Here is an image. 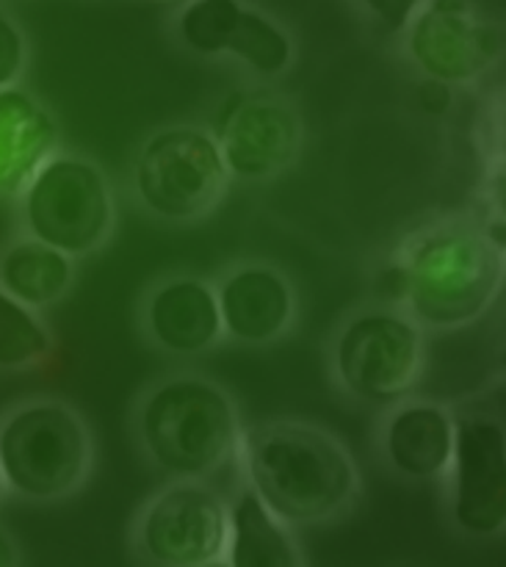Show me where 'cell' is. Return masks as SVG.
Segmentation results:
<instances>
[{"instance_id":"cell-1","label":"cell","mask_w":506,"mask_h":567,"mask_svg":"<svg viewBox=\"0 0 506 567\" xmlns=\"http://www.w3.org/2000/svg\"><path fill=\"white\" fill-rule=\"evenodd\" d=\"M252 491L288 524H319L352 502L358 471L347 449L304 424H266L244 437Z\"/></svg>"},{"instance_id":"cell-2","label":"cell","mask_w":506,"mask_h":567,"mask_svg":"<svg viewBox=\"0 0 506 567\" xmlns=\"http://www.w3.org/2000/svg\"><path fill=\"white\" fill-rule=\"evenodd\" d=\"M391 280L415 319L430 327H463L479 319L502 286L496 247L463 225H441L407 244Z\"/></svg>"},{"instance_id":"cell-3","label":"cell","mask_w":506,"mask_h":567,"mask_svg":"<svg viewBox=\"0 0 506 567\" xmlns=\"http://www.w3.org/2000/svg\"><path fill=\"white\" fill-rule=\"evenodd\" d=\"M138 430L161 468L197 480L230 457L238 443V415L219 385L199 377H177L144 399Z\"/></svg>"},{"instance_id":"cell-4","label":"cell","mask_w":506,"mask_h":567,"mask_svg":"<svg viewBox=\"0 0 506 567\" xmlns=\"http://www.w3.org/2000/svg\"><path fill=\"white\" fill-rule=\"evenodd\" d=\"M20 194L28 236L70 258L94 252L111 236L114 197L92 161L53 153Z\"/></svg>"},{"instance_id":"cell-5","label":"cell","mask_w":506,"mask_h":567,"mask_svg":"<svg viewBox=\"0 0 506 567\" xmlns=\"http://www.w3.org/2000/svg\"><path fill=\"white\" fill-rule=\"evenodd\" d=\"M144 208L161 219L192 221L210 214L230 186L214 133L177 125L149 136L133 169Z\"/></svg>"},{"instance_id":"cell-6","label":"cell","mask_w":506,"mask_h":567,"mask_svg":"<svg viewBox=\"0 0 506 567\" xmlns=\"http://www.w3.org/2000/svg\"><path fill=\"white\" fill-rule=\"evenodd\" d=\"M89 435L64 404H33L0 430V474L20 496L59 498L81 485Z\"/></svg>"},{"instance_id":"cell-7","label":"cell","mask_w":506,"mask_h":567,"mask_svg":"<svg viewBox=\"0 0 506 567\" xmlns=\"http://www.w3.org/2000/svg\"><path fill=\"white\" fill-rule=\"evenodd\" d=\"M421 358V330L391 310L349 321L335 347V369L343 385L358 399L376 404L396 402L419 382Z\"/></svg>"},{"instance_id":"cell-8","label":"cell","mask_w":506,"mask_h":567,"mask_svg":"<svg viewBox=\"0 0 506 567\" xmlns=\"http://www.w3.org/2000/svg\"><path fill=\"white\" fill-rule=\"evenodd\" d=\"M502 31L468 0H426L407 25V53L430 81L465 83L502 55Z\"/></svg>"},{"instance_id":"cell-9","label":"cell","mask_w":506,"mask_h":567,"mask_svg":"<svg viewBox=\"0 0 506 567\" xmlns=\"http://www.w3.org/2000/svg\"><path fill=\"white\" fill-rule=\"evenodd\" d=\"M214 136L230 177L269 181L299 158L304 127L286 100L244 94L221 111Z\"/></svg>"},{"instance_id":"cell-10","label":"cell","mask_w":506,"mask_h":567,"mask_svg":"<svg viewBox=\"0 0 506 567\" xmlns=\"http://www.w3.org/2000/svg\"><path fill=\"white\" fill-rule=\"evenodd\" d=\"M177 33L194 53L233 55L266 78L282 75L293 59L288 33L241 0H188L177 17Z\"/></svg>"},{"instance_id":"cell-11","label":"cell","mask_w":506,"mask_h":567,"mask_svg":"<svg viewBox=\"0 0 506 567\" xmlns=\"http://www.w3.org/2000/svg\"><path fill=\"white\" fill-rule=\"evenodd\" d=\"M227 507L203 485H175L147 507L138 529L142 551L169 567L210 565L225 554Z\"/></svg>"},{"instance_id":"cell-12","label":"cell","mask_w":506,"mask_h":567,"mask_svg":"<svg viewBox=\"0 0 506 567\" xmlns=\"http://www.w3.org/2000/svg\"><path fill=\"white\" fill-rule=\"evenodd\" d=\"M454 520L468 535L506 526V443L490 419L454 421Z\"/></svg>"},{"instance_id":"cell-13","label":"cell","mask_w":506,"mask_h":567,"mask_svg":"<svg viewBox=\"0 0 506 567\" xmlns=\"http://www.w3.org/2000/svg\"><path fill=\"white\" fill-rule=\"evenodd\" d=\"M221 330L244 343H269L293 319L291 282L277 269L249 264L230 271L216 288Z\"/></svg>"},{"instance_id":"cell-14","label":"cell","mask_w":506,"mask_h":567,"mask_svg":"<svg viewBox=\"0 0 506 567\" xmlns=\"http://www.w3.org/2000/svg\"><path fill=\"white\" fill-rule=\"evenodd\" d=\"M147 330L172 354H199L221 336L216 291L197 277H175L149 293Z\"/></svg>"},{"instance_id":"cell-15","label":"cell","mask_w":506,"mask_h":567,"mask_svg":"<svg viewBox=\"0 0 506 567\" xmlns=\"http://www.w3.org/2000/svg\"><path fill=\"white\" fill-rule=\"evenodd\" d=\"M55 120L33 94L0 89V197L22 192L33 172L53 155Z\"/></svg>"},{"instance_id":"cell-16","label":"cell","mask_w":506,"mask_h":567,"mask_svg":"<svg viewBox=\"0 0 506 567\" xmlns=\"http://www.w3.org/2000/svg\"><path fill=\"white\" fill-rule=\"evenodd\" d=\"M385 452L393 468L410 480H435L454 457V421L437 404H407L393 413L385 430Z\"/></svg>"},{"instance_id":"cell-17","label":"cell","mask_w":506,"mask_h":567,"mask_svg":"<svg viewBox=\"0 0 506 567\" xmlns=\"http://www.w3.org/2000/svg\"><path fill=\"white\" fill-rule=\"evenodd\" d=\"M72 286L70 255L28 238L0 255V288L25 308H48Z\"/></svg>"},{"instance_id":"cell-18","label":"cell","mask_w":506,"mask_h":567,"mask_svg":"<svg viewBox=\"0 0 506 567\" xmlns=\"http://www.w3.org/2000/svg\"><path fill=\"white\" fill-rule=\"evenodd\" d=\"M230 565L236 567H297L299 554L286 535L277 515L264 498L244 487L233 507V546Z\"/></svg>"},{"instance_id":"cell-19","label":"cell","mask_w":506,"mask_h":567,"mask_svg":"<svg viewBox=\"0 0 506 567\" xmlns=\"http://www.w3.org/2000/svg\"><path fill=\"white\" fill-rule=\"evenodd\" d=\"M50 338L42 321L0 288V369H20L48 354Z\"/></svg>"},{"instance_id":"cell-20","label":"cell","mask_w":506,"mask_h":567,"mask_svg":"<svg viewBox=\"0 0 506 567\" xmlns=\"http://www.w3.org/2000/svg\"><path fill=\"white\" fill-rule=\"evenodd\" d=\"M25 70V39L20 28L0 11V89L14 86Z\"/></svg>"},{"instance_id":"cell-21","label":"cell","mask_w":506,"mask_h":567,"mask_svg":"<svg viewBox=\"0 0 506 567\" xmlns=\"http://www.w3.org/2000/svg\"><path fill=\"white\" fill-rule=\"evenodd\" d=\"M374 20H380L388 31H404L426 0H358Z\"/></svg>"},{"instance_id":"cell-22","label":"cell","mask_w":506,"mask_h":567,"mask_svg":"<svg viewBox=\"0 0 506 567\" xmlns=\"http://www.w3.org/2000/svg\"><path fill=\"white\" fill-rule=\"evenodd\" d=\"M437 100H441V103L448 109V103H452V94H448V83L430 81L424 89H421V103H424V109L430 111V114H443L441 105H437Z\"/></svg>"},{"instance_id":"cell-23","label":"cell","mask_w":506,"mask_h":567,"mask_svg":"<svg viewBox=\"0 0 506 567\" xmlns=\"http://www.w3.org/2000/svg\"><path fill=\"white\" fill-rule=\"evenodd\" d=\"M9 565H14V548H11L9 537L0 532V567H9Z\"/></svg>"},{"instance_id":"cell-24","label":"cell","mask_w":506,"mask_h":567,"mask_svg":"<svg viewBox=\"0 0 506 567\" xmlns=\"http://www.w3.org/2000/svg\"><path fill=\"white\" fill-rule=\"evenodd\" d=\"M0 480H3V474H0Z\"/></svg>"}]
</instances>
